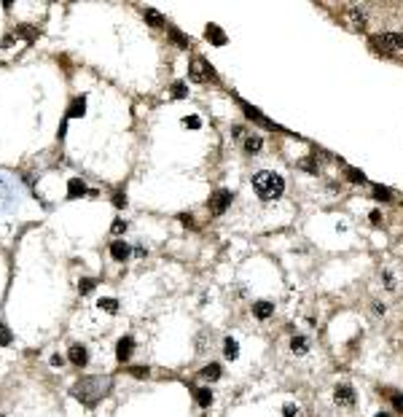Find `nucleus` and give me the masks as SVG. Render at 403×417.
Here are the masks:
<instances>
[{
    "instance_id": "0eeeda50",
    "label": "nucleus",
    "mask_w": 403,
    "mask_h": 417,
    "mask_svg": "<svg viewBox=\"0 0 403 417\" xmlns=\"http://www.w3.org/2000/svg\"><path fill=\"white\" fill-rule=\"evenodd\" d=\"M344 19H347L355 30H363V27H366V14H363L358 5H349V8L344 11Z\"/></svg>"
},
{
    "instance_id": "2f4dec72",
    "label": "nucleus",
    "mask_w": 403,
    "mask_h": 417,
    "mask_svg": "<svg viewBox=\"0 0 403 417\" xmlns=\"http://www.w3.org/2000/svg\"><path fill=\"white\" fill-rule=\"evenodd\" d=\"M113 205H116V208H124V205H126V197H124L121 191H116V194H113Z\"/></svg>"
},
{
    "instance_id": "f3484780",
    "label": "nucleus",
    "mask_w": 403,
    "mask_h": 417,
    "mask_svg": "<svg viewBox=\"0 0 403 417\" xmlns=\"http://www.w3.org/2000/svg\"><path fill=\"white\" fill-rule=\"evenodd\" d=\"M194 396H197V404H199V407H210V404H212L210 387H197V390H194Z\"/></svg>"
},
{
    "instance_id": "b1692460",
    "label": "nucleus",
    "mask_w": 403,
    "mask_h": 417,
    "mask_svg": "<svg viewBox=\"0 0 403 417\" xmlns=\"http://www.w3.org/2000/svg\"><path fill=\"white\" fill-rule=\"evenodd\" d=\"M94 285H97L94 277H84V280L78 283V291H81V294H91V291H94Z\"/></svg>"
},
{
    "instance_id": "9b49d317",
    "label": "nucleus",
    "mask_w": 403,
    "mask_h": 417,
    "mask_svg": "<svg viewBox=\"0 0 403 417\" xmlns=\"http://www.w3.org/2000/svg\"><path fill=\"white\" fill-rule=\"evenodd\" d=\"M67 358H70V363H76V366H84V363L89 361V353H86L84 345H73L70 353H67Z\"/></svg>"
},
{
    "instance_id": "a878e982",
    "label": "nucleus",
    "mask_w": 403,
    "mask_h": 417,
    "mask_svg": "<svg viewBox=\"0 0 403 417\" xmlns=\"http://www.w3.org/2000/svg\"><path fill=\"white\" fill-rule=\"evenodd\" d=\"M100 307L105 312H111V315H113V312H118V301L116 299H100Z\"/></svg>"
},
{
    "instance_id": "473e14b6",
    "label": "nucleus",
    "mask_w": 403,
    "mask_h": 417,
    "mask_svg": "<svg viewBox=\"0 0 403 417\" xmlns=\"http://www.w3.org/2000/svg\"><path fill=\"white\" fill-rule=\"evenodd\" d=\"M282 412H285V417H298V407H293V404H288V407L282 409Z\"/></svg>"
},
{
    "instance_id": "7c9ffc66",
    "label": "nucleus",
    "mask_w": 403,
    "mask_h": 417,
    "mask_svg": "<svg viewBox=\"0 0 403 417\" xmlns=\"http://www.w3.org/2000/svg\"><path fill=\"white\" fill-rule=\"evenodd\" d=\"M111 229H113V234H121V232H126V221L116 218V221H113V226H111Z\"/></svg>"
},
{
    "instance_id": "9d476101",
    "label": "nucleus",
    "mask_w": 403,
    "mask_h": 417,
    "mask_svg": "<svg viewBox=\"0 0 403 417\" xmlns=\"http://www.w3.org/2000/svg\"><path fill=\"white\" fill-rule=\"evenodd\" d=\"M253 315H256L258 321H266V318L274 315V304L272 301H256V304H253Z\"/></svg>"
},
{
    "instance_id": "58836bf2",
    "label": "nucleus",
    "mask_w": 403,
    "mask_h": 417,
    "mask_svg": "<svg viewBox=\"0 0 403 417\" xmlns=\"http://www.w3.org/2000/svg\"><path fill=\"white\" fill-rule=\"evenodd\" d=\"M374 312H376V315H384V304H379V301H376V304H374Z\"/></svg>"
},
{
    "instance_id": "c85d7f7f",
    "label": "nucleus",
    "mask_w": 403,
    "mask_h": 417,
    "mask_svg": "<svg viewBox=\"0 0 403 417\" xmlns=\"http://www.w3.org/2000/svg\"><path fill=\"white\" fill-rule=\"evenodd\" d=\"M183 124H186V127H191V129H199V127H202V119H199V116H186V119H183Z\"/></svg>"
},
{
    "instance_id": "423d86ee",
    "label": "nucleus",
    "mask_w": 403,
    "mask_h": 417,
    "mask_svg": "<svg viewBox=\"0 0 403 417\" xmlns=\"http://www.w3.org/2000/svg\"><path fill=\"white\" fill-rule=\"evenodd\" d=\"M333 398H336L339 407H352V404H355V390H352L349 385H336Z\"/></svg>"
},
{
    "instance_id": "cd10ccee",
    "label": "nucleus",
    "mask_w": 403,
    "mask_h": 417,
    "mask_svg": "<svg viewBox=\"0 0 403 417\" xmlns=\"http://www.w3.org/2000/svg\"><path fill=\"white\" fill-rule=\"evenodd\" d=\"M390 401H393V407L403 412V393H390Z\"/></svg>"
},
{
    "instance_id": "f03ea898",
    "label": "nucleus",
    "mask_w": 403,
    "mask_h": 417,
    "mask_svg": "<svg viewBox=\"0 0 403 417\" xmlns=\"http://www.w3.org/2000/svg\"><path fill=\"white\" fill-rule=\"evenodd\" d=\"M253 191L258 194L261 202H274V199H280L282 191H285V180H282L280 173L258 170V173L253 175Z\"/></svg>"
},
{
    "instance_id": "4c0bfd02",
    "label": "nucleus",
    "mask_w": 403,
    "mask_h": 417,
    "mask_svg": "<svg viewBox=\"0 0 403 417\" xmlns=\"http://www.w3.org/2000/svg\"><path fill=\"white\" fill-rule=\"evenodd\" d=\"M180 221H183L186 226H191V224H194V221H191V215H188V213H183V215H180Z\"/></svg>"
},
{
    "instance_id": "7ed1b4c3",
    "label": "nucleus",
    "mask_w": 403,
    "mask_h": 417,
    "mask_svg": "<svg viewBox=\"0 0 403 417\" xmlns=\"http://www.w3.org/2000/svg\"><path fill=\"white\" fill-rule=\"evenodd\" d=\"M371 46L382 54H398L403 51V35L401 32H376L371 35Z\"/></svg>"
},
{
    "instance_id": "6ab92c4d",
    "label": "nucleus",
    "mask_w": 403,
    "mask_h": 417,
    "mask_svg": "<svg viewBox=\"0 0 403 417\" xmlns=\"http://www.w3.org/2000/svg\"><path fill=\"white\" fill-rule=\"evenodd\" d=\"M170 38H172V41H175L180 49H188V46H191V38H186L180 30H177V27H170Z\"/></svg>"
},
{
    "instance_id": "dca6fc26",
    "label": "nucleus",
    "mask_w": 403,
    "mask_h": 417,
    "mask_svg": "<svg viewBox=\"0 0 403 417\" xmlns=\"http://www.w3.org/2000/svg\"><path fill=\"white\" fill-rule=\"evenodd\" d=\"M261 148H263L261 135H247V138H245V151H247V153H258Z\"/></svg>"
},
{
    "instance_id": "ddd939ff",
    "label": "nucleus",
    "mask_w": 403,
    "mask_h": 417,
    "mask_svg": "<svg viewBox=\"0 0 403 417\" xmlns=\"http://www.w3.org/2000/svg\"><path fill=\"white\" fill-rule=\"evenodd\" d=\"M86 113V97H76L67 108V119H81Z\"/></svg>"
},
{
    "instance_id": "39448f33",
    "label": "nucleus",
    "mask_w": 403,
    "mask_h": 417,
    "mask_svg": "<svg viewBox=\"0 0 403 417\" xmlns=\"http://www.w3.org/2000/svg\"><path fill=\"white\" fill-rule=\"evenodd\" d=\"M229 205H231V194H229L226 188H221V191H215L210 197V205H207V208H210L212 215H223Z\"/></svg>"
},
{
    "instance_id": "ea45409f",
    "label": "nucleus",
    "mask_w": 403,
    "mask_h": 417,
    "mask_svg": "<svg viewBox=\"0 0 403 417\" xmlns=\"http://www.w3.org/2000/svg\"><path fill=\"white\" fill-rule=\"evenodd\" d=\"M374 417H390L387 412H379V415H374Z\"/></svg>"
},
{
    "instance_id": "2eb2a0df",
    "label": "nucleus",
    "mask_w": 403,
    "mask_h": 417,
    "mask_svg": "<svg viewBox=\"0 0 403 417\" xmlns=\"http://www.w3.org/2000/svg\"><path fill=\"white\" fill-rule=\"evenodd\" d=\"M307 350H309V339H307V336H293V339H290V353L304 356Z\"/></svg>"
},
{
    "instance_id": "e433bc0d",
    "label": "nucleus",
    "mask_w": 403,
    "mask_h": 417,
    "mask_svg": "<svg viewBox=\"0 0 403 417\" xmlns=\"http://www.w3.org/2000/svg\"><path fill=\"white\" fill-rule=\"evenodd\" d=\"M384 280H387V283H384L387 288H395V283H393V275H390V272H384Z\"/></svg>"
},
{
    "instance_id": "4468645a",
    "label": "nucleus",
    "mask_w": 403,
    "mask_h": 417,
    "mask_svg": "<svg viewBox=\"0 0 403 417\" xmlns=\"http://www.w3.org/2000/svg\"><path fill=\"white\" fill-rule=\"evenodd\" d=\"M84 194H86L84 180H81V178H70V183H67V197H70V199H78V197H84Z\"/></svg>"
},
{
    "instance_id": "4be33fe9",
    "label": "nucleus",
    "mask_w": 403,
    "mask_h": 417,
    "mask_svg": "<svg viewBox=\"0 0 403 417\" xmlns=\"http://www.w3.org/2000/svg\"><path fill=\"white\" fill-rule=\"evenodd\" d=\"M374 199H382V202H390V199H393V191H390L387 186H379V183H374Z\"/></svg>"
},
{
    "instance_id": "f704fd0d",
    "label": "nucleus",
    "mask_w": 403,
    "mask_h": 417,
    "mask_svg": "<svg viewBox=\"0 0 403 417\" xmlns=\"http://www.w3.org/2000/svg\"><path fill=\"white\" fill-rule=\"evenodd\" d=\"M62 363H65V358H62L59 353H57V356H51V366H62Z\"/></svg>"
},
{
    "instance_id": "72a5a7b5",
    "label": "nucleus",
    "mask_w": 403,
    "mask_h": 417,
    "mask_svg": "<svg viewBox=\"0 0 403 417\" xmlns=\"http://www.w3.org/2000/svg\"><path fill=\"white\" fill-rule=\"evenodd\" d=\"M129 371H132L135 377H148V369H145V366H132Z\"/></svg>"
},
{
    "instance_id": "1a4fd4ad",
    "label": "nucleus",
    "mask_w": 403,
    "mask_h": 417,
    "mask_svg": "<svg viewBox=\"0 0 403 417\" xmlns=\"http://www.w3.org/2000/svg\"><path fill=\"white\" fill-rule=\"evenodd\" d=\"M204 35H207V41H212V46H226V32L218 25H207Z\"/></svg>"
},
{
    "instance_id": "aec40b11",
    "label": "nucleus",
    "mask_w": 403,
    "mask_h": 417,
    "mask_svg": "<svg viewBox=\"0 0 403 417\" xmlns=\"http://www.w3.org/2000/svg\"><path fill=\"white\" fill-rule=\"evenodd\" d=\"M223 371H221V366H218V363H207L204 369H202V377H204V380H218V377H221Z\"/></svg>"
},
{
    "instance_id": "5701e85b",
    "label": "nucleus",
    "mask_w": 403,
    "mask_h": 417,
    "mask_svg": "<svg viewBox=\"0 0 403 417\" xmlns=\"http://www.w3.org/2000/svg\"><path fill=\"white\" fill-rule=\"evenodd\" d=\"M11 342H14V334H11V328L0 323V347H8Z\"/></svg>"
},
{
    "instance_id": "bb28decb",
    "label": "nucleus",
    "mask_w": 403,
    "mask_h": 417,
    "mask_svg": "<svg viewBox=\"0 0 403 417\" xmlns=\"http://www.w3.org/2000/svg\"><path fill=\"white\" fill-rule=\"evenodd\" d=\"M347 178L352 180V183H363V180H366V175H363L360 170H355V167H347Z\"/></svg>"
},
{
    "instance_id": "c9c22d12",
    "label": "nucleus",
    "mask_w": 403,
    "mask_h": 417,
    "mask_svg": "<svg viewBox=\"0 0 403 417\" xmlns=\"http://www.w3.org/2000/svg\"><path fill=\"white\" fill-rule=\"evenodd\" d=\"M368 218H371V224H379V221H382V213H379V210H374V213L368 215Z\"/></svg>"
},
{
    "instance_id": "6e6552de",
    "label": "nucleus",
    "mask_w": 403,
    "mask_h": 417,
    "mask_svg": "<svg viewBox=\"0 0 403 417\" xmlns=\"http://www.w3.org/2000/svg\"><path fill=\"white\" fill-rule=\"evenodd\" d=\"M132 350H135V339H132V336H121V339H118V345H116V358H118L121 363H124V361H129Z\"/></svg>"
},
{
    "instance_id": "a211bd4d",
    "label": "nucleus",
    "mask_w": 403,
    "mask_h": 417,
    "mask_svg": "<svg viewBox=\"0 0 403 417\" xmlns=\"http://www.w3.org/2000/svg\"><path fill=\"white\" fill-rule=\"evenodd\" d=\"M223 356H226L229 361H234V358L239 356V345H237V342L231 339V336H229V339L223 342Z\"/></svg>"
},
{
    "instance_id": "c756f323",
    "label": "nucleus",
    "mask_w": 403,
    "mask_h": 417,
    "mask_svg": "<svg viewBox=\"0 0 403 417\" xmlns=\"http://www.w3.org/2000/svg\"><path fill=\"white\" fill-rule=\"evenodd\" d=\"M301 167H304V170H309V173H317L320 164L315 162V159H301Z\"/></svg>"
},
{
    "instance_id": "393cba45",
    "label": "nucleus",
    "mask_w": 403,
    "mask_h": 417,
    "mask_svg": "<svg viewBox=\"0 0 403 417\" xmlns=\"http://www.w3.org/2000/svg\"><path fill=\"white\" fill-rule=\"evenodd\" d=\"M186 94H188V89H186V84H183V81L172 84V97H175V100H183Z\"/></svg>"
},
{
    "instance_id": "412c9836",
    "label": "nucleus",
    "mask_w": 403,
    "mask_h": 417,
    "mask_svg": "<svg viewBox=\"0 0 403 417\" xmlns=\"http://www.w3.org/2000/svg\"><path fill=\"white\" fill-rule=\"evenodd\" d=\"M143 16L151 22V27H161V25H164V16H161L159 11H153V8H145V11H143Z\"/></svg>"
},
{
    "instance_id": "20e7f679",
    "label": "nucleus",
    "mask_w": 403,
    "mask_h": 417,
    "mask_svg": "<svg viewBox=\"0 0 403 417\" xmlns=\"http://www.w3.org/2000/svg\"><path fill=\"white\" fill-rule=\"evenodd\" d=\"M188 73H191V78H194L197 84H204V81H212V78H215V70H212L210 62H204L202 57H194V60H191Z\"/></svg>"
},
{
    "instance_id": "f8f14e48",
    "label": "nucleus",
    "mask_w": 403,
    "mask_h": 417,
    "mask_svg": "<svg viewBox=\"0 0 403 417\" xmlns=\"http://www.w3.org/2000/svg\"><path fill=\"white\" fill-rule=\"evenodd\" d=\"M111 256H113L116 261H126V259H129V245H126L124 239L111 242Z\"/></svg>"
},
{
    "instance_id": "f257e3e1",
    "label": "nucleus",
    "mask_w": 403,
    "mask_h": 417,
    "mask_svg": "<svg viewBox=\"0 0 403 417\" xmlns=\"http://www.w3.org/2000/svg\"><path fill=\"white\" fill-rule=\"evenodd\" d=\"M111 385H113L111 377H84V380H78L73 385V396L81 404H86V407H94L102 396H108Z\"/></svg>"
}]
</instances>
